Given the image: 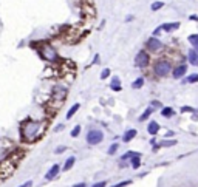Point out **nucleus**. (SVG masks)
<instances>
[{"mask_svg":"<svg viewBox=\"0 0 198 187\" xmlns=\"http://www.w3.org/2000/svg\"><path fill=\"white\" fill-rule=\"evenodd\" d=\"M45 130V122L43 121H34V119H26L20 125V138L26 142L36 141Z\"/></svg>","mask_w":198,"mask_h":187,"instance_id":"f257e3e1","label":"nucleus"},{"mask_svg":"<svg viewBox=\"0 0 198 187\" xmlns=\"http://www.w3.org/2000/svg\"><path fill=\"white\" fill-rule=\"evenodd\" d=\"M170 70H172V64L169 62L166 59H159L155 62L153 65V71H155V74L158 78H164V76H167L170 73Z\"/></svg>","mask_w":198,"mask_h":187,"instance_id":"f03ea898","label":"nucleus"},{"mask_svg":"<svg viewBox=\"0 0 198 187\" xmlns=\"http://www.w3.org/2000/svg\"><path fill=\"white\" fill-rule=\"evenodd\" d=\"M39 53H40L42 59H45L47 62H56V60L59 59L57 51L51 45H48V43H43V45L39 48Z\"/></svg>","mask_w":198,"mask_h":187,"instance_id":"7ed1b4c3","label":"nucleus"},{"mask_svg":"<svg viewBox=\"0 0 198 187\" xmlns=\"http://www.w3.org/2000/svg\"><path fill=\"white\" fill-rule=\"evenodd\" d=\"M16 167H17V164L11 158H8L6 161H2L0 162V178H9L14 173Z\"/></svg>","mask_w":198,"mask_h":187,"instance_id":"20e7f679","label":"nucleus"},{"mask_svg":"<svg viewBox=\"0 0 198 187\" xmlns=\"http://www.w3.org/2000/svg\"><path fill=\"white\" fill-rule=\"evenodd\" d=\"M102 139H104V133L101 130H90L88 135H87V142L90 145H96L99 142H102Z\"/></svg>","mask_w":198,"mask_h":187,"instance_id":"39448f33","label":"nucleus"},{"mask_svg":"<svg viewBox=\"0 0 198 187\" xmlns=\"http://www.w3.org/2000/svg\"><path fill=\"white\" fill-rule=\"evenodd\" d=\"M148 62H150V57H148V54L146 51H139L138 54H136V57H135V65L138 68H146Z\"/></svg>","mask_w":198,"mask_h":187,"instance_id":"423d86ee","label":"nucleus"},{"mask_svg":"<svg viewBox=\"0 0 198 187\" xmlns=\"http://www.w3.org/2000/svg\"><path fill=\"white\" fill-rule=\"evenodd\" d=\"M146 47H147V49L150 53H155V51H158V49H161L163 43H161L159 39H156V37H150V39L146 42Z\"/></svg>","mask_w":198,"mask_h":187,"instance_id":"0eeeda50","label":"nucleus"},{"mask_svg":"<svg viewBox=\"0 0 198 187\" xmlns=\"http://www.w3.org/2000/svg\"><path fill=\"white\" fill-rule=\"evenodd\" d=\"M59 172H60V166L59 164H53V166L50 167V170L45 173V179L47 181H53L59 175Z\"/></svg>","mask_w":198,"mask_h":187,"instance_id":"6e6552de","label":"nucleus"},{"mask_svg":"<svg viewBox=\"0 0 198 187\" xmlns=\"http://www.w3.org/2000/svg\"><path fill=\"white\" fill-rule=\"evenodd\" d=\"M186 71H187V67H186V65H178L177 68H173L172 76L175 79H180V78H183V76L186 74Z\"/></svg>","mask_w":198,"mask_h":187,"instance_id":"1a4fd4ad","label":"nucleus"},{"mask_svg":"<svg viewBox=\"0 0 198 187\" xmlns=\"http://www.w3.org/2000/svg\"><path fill=\"white\" fill-rule=\"evenodd\" d=\"M187 59L190 65H194V67H198V49H190V51L187 53Z\"/></svg>","mask_w":198,"mask_h":187,"instance_id":"9d476101","label":"nucleus"},{"mask_svg":"<svg viewBox=\"0 0 198 187\" xmlns=\"http://www.w3.org/2000/svg\"><path fill=\"white\" fill-rule=\"evenodd\" d=\"M147 131H148V135H156L158 131H159V125L158 122H155V121H150L147 125Z\"/></svg>","mask_w":198,"mask_h":187,"instance_id":"9b49d317","label":"nucleus"},{"mask_svg":"<svg viewBox=\"0 0 198 187\" xmlns=\"http://www.w3.org/2000/svg\"><path fill=\"white\" fill-rule=\"evenodd\" d=\"M136 135H138V131H136L135 128H130V130H127V131L124 133V138H122V139H124V142H130Z\"/></svg>","mask_w":198,"mask_h":187,"instance_id":"f8f14e48","label":"nucleus"},{"mask_svg":"<svg viewBox=\"0 0 198 187\" xmlns=\"http://www.w3.org/2000/svg\"><path fill=\"white\" fill-rule=\"evenodd\" d=\"M180 28V22H175V23H164L161 25L163 31H172V30H178Z\"/></svg>","mask_w":198,"mask_h":187,"instance_id":"ddd939ff","label":"nucleus"},{"mask_svg":"<svg viewBox=\"0 0 198 187\" xmlns=\"http://www.w3.org/2000/svg\"><path fill=\"white\" fill-rule=\"evenodd\" d=\"M74 162H76V158H74V156H70V158L67 159V161H65V164H64L62 170H64V172H68V170L74 166Z\"/></svg>","mask_w":198,"mask_h":187,"instance_id":"4468645a","label":"nucleus"},{"mask_svg":"<svg viewBox=\"0 0 198 187\" xmlns=\"http://www.w3.org/2000/svg\"><path fill=\"white\" fill-rule=\"evenodd\" d=\"M161 114H163L164 118H172L173 114H175V110L170 108V107H164V108L161 110Z\"/></svg>","mask_w":198,"mask_h":187,"instance_id":"2eb2a0df","label":"nucleus"},{"mask_svg":"<svg viewBox=\"0 0 198 187\" xmlns=\"http://www.w3.org/2000/svg\"><path fill=\"white\" fill-rule=\"evenodd\" d=\"M187 40H189V43L192 47H194L195 49H198V34H190L189 37H187Z\"/></svg>","mask_w":198,"mask_h":187,"instance_id":"dca6fc26","label":"nucleus"},{"mask_svg":"<svg viewBox=\"0 0 198 187\" xmlns=\"http://www.w3.org/2000/svg\"><path fill=\"white\" fill-rule=\"evenodd\" d=\"M79 107H81L79 104H74V105L68 110V113H67V119H71V118H73V116H74V113L79 110Z\"/></svg>","mask_w":198,"mask_h":187,"instance_id":"f3484780","label":"nucleus"},{"mask_svg":"<svg viewBox=\"0 0 198 187\" xmlns=\"http://www.w3.org/2000/svg\"><path fill=\"white\" fill-rule=\"evenodd\" d=\"M112 90L113 91H121V85H119V79L118 78H113V80H112Z\"/></svg>","mask_w":198,"mask_h":187,"instance_id":"a211bd4d","label":"nucleus"},{"mask_svg":"<svg viewBox=\"0 0 198 187\" xmlns=\"http://www.w3.org/2000/svg\"><path fill=\"white\" fill-rule=\"evenodd\" d=\"M139 166H141V162H139V155L132 156V167H133V169H138Z\"/></svg>","mask_w":198,"mask_h":187,"instance_id":"6ab92c4d","label":"nucleus"},{"mask_svg":"<svg viewBox=\"0 0 198 187\" xmlns=\"http://www.w3.org/2000/svg\"><path fill=\"white\" fill-rule=\"evenodd\" d=\"M142 85H144V79H142V78H138V79L133 82V84H132V87H133L135 90H136V88H141Z\"/></svg>","mask_w":198,"mask_h":187,"instance_id":"aec40b11","label":"nucleus"},{"mask_svg":"<svg viewBox=\"0 0 198 187\" xmlns=\"http://www.w3.org/2000/svg\"><path fill=\"white\" fill-rule=\"evenodd\" d=\"M152 111H153V108H152V107H150V108H147L146 111H144V113H142L141 116H139V121H146V119H147L148 116H150V114H152Z\"/></svg>","mask_w":198,"mask_h":187,"instance_id":"412c9836","label":"nucleus"},{"mask_svg":"<svg viewBox=\"0 0 198 187\" xmlns=\"http://www.w3.org/2000/svg\"><path fill=\"white\" fill-rule=\"evenodd\" d=\"M177 141L175 139H170V141H161L159 142V147H170V145H175Z\"/></svg>","mask_w":198,"mask_h":187,"instance_id":"4be33fe9","label":"nucleus"},{"mask_svg":"<svg viewBox=\"0 0 198 187\" xmlns=\"http://www.w3.org/2000/svg\"><path fill=\"white\" fill-rule=\"evenodd\" d=\"M163 6H164L163 2H153L152 6H150V9H152V11H158V9H161Z\"/></svg>","mask_w":198,"mask_h":187,"instance_id":"5701e85b","label":"nucleus"},{"mask_svg":"<svg viewBox=\"0 0 198 187\" xmlns=\"http://www.w3.org/2000/svg\"><path fill=\"white\" fill-rule=\"evenodd\" d=\"M186 80H187L189 84H195V82H198V74H190Z\"/></svg>","mask_w":198,"mask_h":187,"instance_id":"b1692460","label":"nucleus"},{"mask_svg":"<svg viewBox=\"0 0 198 187\" xmlns=\"http://www.w3.org/2000/svg\"><path fill=\"white\" fill-rule=\"evenodd\" d=\"M79 133H81V127H79V125H76V127L71 130V136L76 138V136H79Z\"/></svg>","mask_w":198,"mask_h":187,"instance_id":"393cba45","label":"nucleus"},{"mask_svg":"<svg viewBox=\"0 0 198 187\" xmlns=\"http://www.w3.org/2000/svg\"><path fill=\"white\" fill-rule=\"evenodd\" d=\"M118 144H113V145H110V148H108V153L110 155H115V153H116V150H118Z\"/></svg>","mask_w":198,"mask_h":187,"instance_id":"a878e982","label":"nucleus"},{"mask_svg":"<svg viewBox=\"0 0 198 187\" xmlns=\"http://www.w3.org/2000/svg\"><path fill=\"white\" fill-rule=\"evenodd\" d=\"M110 76V70L105 68V70H102V73H101V79H107Z\"/></svg>","mask_w":198,"mask_h":187,"instance_id":"bb28decb","label":"nucleus"},{"mask_svg":"<svg viewBox=\"0 0 198 187\" xmlns=\"http://www.w3.org/2000/svg\"><path fill=\"white\" fill-rule=\"evenodd\" d=\"M129 184H130V181H121V183L115 184V186H112V187H125V186H129Z\"/></svg>","mask_w":198,"mask_h":187,"instance_id":"cd10ccee","label":"nucleus"},{"mask_svg":"<svg viewBox=\"0 0 198 187\" xmlns=\"http://www.w3.org/2000/svg\"><path fill=\"white\" fill-rule=\"evenodd\" d=\"M65 150H67V147H65V145H60V147H57L56 150H54V153H57V155H60V153H64Z\"/></svg>","mask_w":198,"mask_h":187,"instance_id":"c85d7f7f","label":"nucleus"},{"mask_svg":"<svg viewBox=\"0 0 198 187\" xmlns=\"http://www.w3.org/2000/svg\"><path fill=\"white\" fill-rule=\"evenodd\" d=\"M132 156H135V153H133V152H129L127 155H124L122 158H121V161H125V159H129V158H132Z\"/></svg>","mask_w":198,"mask_h":187,"instance_id":"c756f323","label":"nucleus"},{"mask_svg":"<svg viewBox=\"0 0 198 187\" xmlns=\"http://www.w3.org/2000/svg\"><path fill=\"white\" fill-rule=\"evenodd\" d=\"M107 186V183L105 181H101V183H96V184H93L91 187H105Z\"/></svg>","mask_w":198,"mask_h":187,"instance_id":"7c9ffc66","label":"nucleus"},{"mask_svg":"<svg viewBox=\"0 0 198 187\" xmlns=\"http://www.w3.org/2000/svg\"><path fill=\"white\" fill-rule=\"evenodd\" d=\"M19 187H33V181H26V183H23V184H20Z\"/></svg>","mask_w":198,"mask_h":187,"instance_id":"2f4dec72","label":"nucleus"},{"mask_svg":"<svg viewBox=\"0 0 198 187\" xmlns=\"http://www.w3.org/2000/svg\"><path fill=\"white\" fill-rule=\"evenodd\" d=\"M181 111H194V110H192V108H189V107H183V108H181Z\"/></svg>","mask_w":198,"mask_h":187,"instance_id":"473e14b6","label":"nucleus"},{"mask_svg":"<svg viewBox=\"0 0 198 187\" xmlns=\"http://www.w3.org/2000/svg\"><path fill=\"white\" fill-rule=\"evenodd\" d=\"M71 187H87L85 183H79V184H74V186H71Z\"/></svg>","mask_w":198,"mask_h":187,"instance_id":"72a5a7b5","label":"nucleus"},{"mask_svg":"<svg viewBox=\"0 0 198 187\" xmlns=\"http://www.w3.org/2000/svg\"><path fill=\"white\" fill-rule=\"evenodd\" d=\"M190 20H194V22H197V20H198V16H190Z\"/></svg>","mask_w":198,"mask_h":187,"instance_id":"f704fd0d","label":"nucleus"},{"mask_svg":"<svg viewBox=\"0 0 198 187\" xmlns=\"http://www.w3.org/2000/svg\"><path fill=\"white\" fill-rule=\"evenodd\" d=\"M60 130H64V125H57V128H56V131H60Z\"/></svg>","mask_w":198,"mask_h":187,"instance_id":"c9c22d12","label":"nucleus"}]
</instances>
